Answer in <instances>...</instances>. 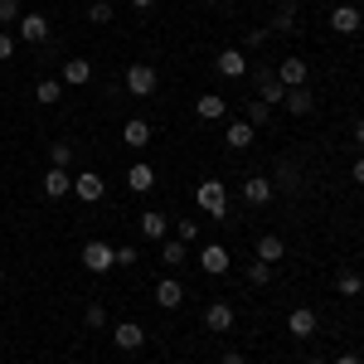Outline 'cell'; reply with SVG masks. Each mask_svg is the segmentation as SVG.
<instances>
[{
	"label": "cell",
	"mask_w": 364,
	"mask_h": 364,
	"mask_svg": "<svg viewBox=\"0 0 364 364\" xmlns=\"http://www.w3.org/2000/svg\"><path fill=\"white\" fill-rule=\"evenodd\" d=\"M195 209L209 214V219H224L228 214V185L224 180H204V185L195 190Z\"/></svg>",
	"instance_id": "6da1fadb"
},
{
	"label": "cell",
	"mask_w": 364,
	"mask_h": 364,
	"mask_svg": "<svg viewBox=\"0 0 364 364\" xmlns=\"http://www.w3.org/2000/svg\"><path fill=\"white\" fill-rule=\"evenodd\" d=\"M78 262H83L87 272H97V277H102V272H112V267H117V248H112V243H102V238H92V243H83Z\"/></svg>",
	"instance_id": "7a4b0ae2"
},
{
	"label": "cell",
	"mask_w": 364,
	"mask_h": 364,
	"mask_svg": "<svg viewBox=\"0 0 364 364\" xmlns=\"http://www.w3.org/2000/svg\"><path fill=\"white\" fill-rule=\"evenodd\" d=\"M252 87H257V102H267V107H277L282 97H287V83L277 78V68H257L252 73Z\"/></svg>",
	"instance_id": "3957f363"
},
{
	"label": "cell",
	"mask_w": 364,
	"mask_h": 364,
	"mask_svg": "<svg viewBox=\"0 0 364 364\" xmlns=\"http://www.w3.org/2000/svg\"><path fill=\"white\" fill-rule=\"evenodd\" d=\"M73 195L83 199V204H97V199L107 195V180H102L97 170H78V175H73Z\"/></svg>",
	"instance_id": "277c9868"
},
{
	"label": "cell",
	"mask_w": 364,
	"mask_h": 364,
	"mask_svg": "<svg viewBox=\"0 0 364 364\" xmlns=\"http://www.w3.org/2000/svg\"><path fill=\"white\" fill-rule=\"evenodd\" d=\"M15 39H20V44H44V39H49V20H44L39 10L20 15V25H15Z\"/></svg>",
	"instance_id": "5b68a950"
},
{
	"label": "cell",
	"mask_w": 364,
	"mask_h": 364,
	"mask_svg": "<svg viewBox=\"0 0 364 364\" xmlns=\"http://www.w3.org/2000/svg\"><path fill=\"white\" fill-rule=\"evenodd\" d=\"M156 83H161V78H156L151 63H132V68H127V92H132V97H151Z\"/></svg>",
	"instance_id": "8992f818"
},
{
	"label": "cell",
	"mask_w": 364,
	"mask_h": 364,
	"mask_svg": "<svg viewBox=\"0 0 364 364\" xmlns=\"http://www.w3.org/2000/svg\"><path fill=\"white\" fill-rule=\"evenodd\" d=\"M272 195H277V185H272V175H248V180H243V199H248L252 209H262V204H272Z\"/></svg>",
	"instance_id": "52a82bcc"
},
{
	"label": "cell",
	"mask_w": 364,
	"mask_h": 364,
	"mask_svg": "<svg viewBox=\"0 0 364 364\" xmlns=\"http://www.w3.org/2000/svg\"><path fill=\"white\" fill-rule=\"evenodd\" d=\"M233 321H238L233 301H209V311H204V326H209L214 336H228V331H233Z\"/></svg>",
	"instance_id": "ba28073f"
},
{
	"label": "cell",
	"mask_w": 364,
	"mask_h": 364,
	"mask_svg": "<svg viewBox=\"0 0 364 364\" xmlns=\"http://www.w3.org/2000/svg\"><path fill=\"white\" fill-rule=\"evenodd\" d=\"M136 233L146 238V243H166V233H170V219L161 214V209H146L136 219Z\"/></svg>",
	"instance_id": "9c48e42d"
},
{
	"label": "cell",
	"mask_w": 364,
	"mask_h": 364,
	"mask_svg": "<svg viewBox=\"0 0 364 364\" xmlns=\"http://www.w3.org/2000/svg\"><path fill=\"white\" fill-rule=\"evenodd\" d=\"M228 262H233V257H228L224 243H204V248H199V267H204L209 277H224V272H228Z\"/></svg>",
	"instance_id": "30bf717a"
},
{
	"label": "cell",
	"mask_w": 364,
	"mask_h": 364,
	"mask_svg": "<svg viewBox=\"0 0 364 364\" xmlns=\"http://www.w3.org/2000/svg\"><path fill=\"white\" fill-rule=\"evenodd\" d=\"M214 73H219V78H243V73H248V54H243V49H219Z\"/></svg>",
	"instance_id": "8fae6325"
},
{
	"label": "cell",
	"mask_w": 364,
	"mask_h": 364,
	"mask_svg": "<svg viewBox=\"0 0 364 364\" xmlns=\"http://www.w3.org/2000/svg\"><path fill=\"white\" fill-rule=\"evenodd\" d=\"M277 78H282L287 87H306V83H311V63H306V58H296V54L282 58V63H277Z\"/></svg>",
	"instance_id": "7c38bea8"
},
{
	"label": "cell",
	"mask_w": 364,
	"mask_h": 364,
	"mask_svg": "<svg viewBox=\"0 0 364 364\" xmlns=\"http://www.w3.org/2000/svg\"><path fill=\"white\" fill-rule=\"evenodd\" d=\"M112 340H117V350H122V355H132V350H141V345H146V331H141L136 321H117Z\"/></svg>",
	"instance_id": "4fadbf2b"
},
{
	"label": "cell",
	"mask_w": 364,
	"mask_h": 364,
	"mask_svg": "<svg viewBox=\"0 0 364 364\" xmlns=\"http://www.w3.org/2000/svg\"><path fill=\"white\" fill-rule=\"evenodd\" d=\"M58 83H63V87H83V83H92V63H87V58H68V63L58 68Z\"/></svg>",
	"instance_id": "5bb4252c"
},
{
	"label": "cell",
	"mask_w": 364,
	"mask_h": 364,
	"mask_svg": "<svg viewBox=\"0 0 364 364\" xmlns=\"http://www.w3.org/2000/svg\"><path fill=\"white\" fill-rule=\"evenodd\" d=\"M39 185H44V195H49V199L73 195V175H68V170H58V166H49V170H44V180H39Z\"/></svg>",
	"instance_id": "9a60e30c"
},
{
	"label": "cell",
	"mask_w": 364,
	"mask_h": 364,
	"mask_svg": "<svg viewBox=\"0 0 364 364\" xmlns=\"http://www.w3.org/2000/svg\"><path fill=\"white\" fill-rule=\"evenodd\" d=\"M316 326H321V321H316V311H311V306H296L291 316H287V331H291L296 340H311V336H316Z\"/></svg>",
	"instance_id": "2e32d148"
},
{
	"label": "cell",
	"mask_w": 364,
	"mask_h": 364,
	"mask_svg": "<svg viewBox=\"0 0 364 364\" xmlns=\"http://www.w3.org/2000/svg\"><path fill=\"white\" fill-rule=\"evenodd\" d=\"M195 112H199V122H224L228 117V97H219V92H204L195 102Z\"/></svg>",
	"instance_id": "e0dca14e"
},
{
	"label": "cell",
	"mask_w": 364,
	"mask_h": 364,
	"mask_svg": "<svg viewBox=\"0 0 364 364\" xmlns=\"http://www.w3.org/2000/svg\"><path fill=\"white\" fill-rule=\"evenodd\" d=\"M252 132H257V127H248L243 117H228V127H224V141L233 146V151H248V146H252Z\"/></svg>",
	"instance_id": "ac0fdd59"
},
{
	"label": "cell",
	"mask_w": 364,
	"mask_h": 364,
	"mask_svg": "<svg viewBox=\"0 0 364 364\" xmlns=\"http://www.w3.org/2000/svg\"><path fill=\"white\" fill-rule=\"evenodd\" d=\"M180 301H185V287H180L175 277H161V282H156V306H161V311H175Z\"/></svg>",
	"instance_id": "d6986e66"
},
{
	"label": "cell",
	"mask_w": 364,
	"mask_h": 364,
	"mask_svg": "<svg viewBox=\"0 0 364 364\" xmlns=\"http://www.w3.org/2000/svg\"><path fill=\"white\" fill-rule=\"evenodd\" d=\"M282 102H287V112H291V117H311V112H316L311 87H287V97H282Z\"/></svg>",
	"instance_id": "ffe728a7"
},
{
	"label": "cell",
	"mask_w": 364,
	"mask_h": 364,
	"mask_svg": "<svg viewBox=\"0 0 364 364\" xmlns=\"http://www.w3.org/2000/svg\"><path fill=\"white\" fill-rule=\"evenodd\" d=\"M127 190H136V195H146V190H156V166H146V161H136V166L127 170Z\"/></svg>",
	"instance_id": "44dd1931"
},
{
	"label": "cell",
	"mask_w": 364,
	"mask_h": 364,
	"mask_svg": "<svg viewBox=\"0 0 364 364\" xmlns=\"http://www.w3.org/2000/svg\"><path fill=\"white\" fill-rule=\"evenodd\" d=\"M360 25H364V20H360L355 5H336V10H331V29H336V34H355Z\"/></svg>",
	"instance_id": "7402d4cb"
},
{
	"label": "cell",
	"mask_w": 364,
	"mask_h": 364,
	"mask_svg": "<svg viewBox=\"0 0 364 364\" xmlns=\"http://www.w3.org/2000/svg\"><path fill=\"white\" fill-rule=\"evenodd\" d=\"M257 257H262V262H272V267H277L282 257H287V243H282L277 233H262V238H257Z\"/></svg>",
	"instance_id": "603a6c76"
},
{
	"label": "cell",
	"mask_w": 364,
	"mask_h": 364,
	"mask_svg": "<svg viewBox=\"0 0 364 364\" xmlns=\"http://www.w3.org/2000/svg\"><path fill=\"white\" fill-rule=\"evenodd\" d=\"M161 262H166V267H185V262H190V243L166 238V243H161Z\"/></svg>",
	"instance_id": "cb8c5ba5"
},
{
	"label": "cell",
	"mask_w": 364,
	"mask_h": 364,
	"mask_svg": "<svg viewBox=\"0 0 364 364\" xmlns=\"http://www.w3.org/2000/svg\"><path fill=\"white\" fill-rule=\"evenodd\" d=\"M122 141H127V146H151V122H141V117H132V122H127V127H122Z\"/></svg>",
	"instance_id": "d4e9b609"
},
{
	"label": "cell",
	"mask_w": 364,
	"mask_h": 364,
	"mask_svg": "<svg viewBox=\"0 0 364 364\" xmlns=\"http://www.w3.org/2000/svg\"><path fill=\"white\" fill-rule=\"evenodd\" d=\"M34 97H39L44 107H58V97H63V83H58V78H39V83H34Z\"/></svg>",
	"instance_id": "484cf974"
},
{
	"label": "cell",
	"mask_w": 364,
	"mask_h": 364,
	"mask_svg": "<svg viewBox=\"0 0 364 364\" xmlns=\"http://www.w3.org/2000/svg\"><path fill=\"white\" fill-rule=\"evenodd\" d=\"M336 291H340V296H350V301H355V296L364 291V277H360V272H340V277H336Z\"/></svg>",
	"instance_id": "4316f807"
},
{
	"label": "cell",
	"mask_w": 364,
	"mask_h": 364,
	"mask_svg": "<svg viewBox=\"0 0 364 364\" xmlns=\"http://www.w3.org/2000/svg\"><path fill=\"white\" fill-rule=\"evenodd\" d=\"M291 20H296V5H291V0H282V5H277V15H272V25H267V29H272V34H282V29H291Z\"/></svg>",
	"instance_id": "83f0119b"
},
{
	"label": "cell",
	"mask_w": 364,
	"mask_h": 364,
	"mask_svg": "<svg viewBox=\"0 0 364 364\" xmlns=\"http://www.w3.org/2000/svg\"><path fill=\"white\" fill-rule=\"evenodd\" d=\"M49 166H58V170L73 166V146H68V141H54V146H49Z\"/></svg>",
	"instance_id": "f1b7e54d"
},
{
	"label": "cell",
	"mask_w": 364,
	"mask_h": 364,
	"mask_svg": "<svg viewBox=\"0 0 364 364\" xmlns=\"http://www.w3.org/2000/svg\"><path fill=\"white\" fill-rule=\"evenodd\" d=\"M83 326H87V331H102V326H107V306H102V301H87Z\"/></svg>",
	"instance_id": "f546056e"
},
{
	"label": "cell",
	"mask_w": 364,
	"mask_h": 364,
	"mask_svg": "<svg viewBox=\"0 0 364 364\" xmlns=\"http://www.w3.org/2000/svg\"><path fill=\"white\" fill-rule=\"evenodd\" d=\"M20 15H25L20 0H0V29H15V25H20Z\"/></svg>",
	"instance_id": "4dcf8cb0"
},
{
	"label": "cell",
	"mask_w": 364,
	"mask_h": 364,
	"mask_svg": "<svg viewBox=\"0 0 364 364\" xmlns=\"http://www.w3.org/2000/svg\"><path fill=\"white\" fill-rule=\"evenodd\" d=\"M248 282H252V287H267V282H272V262H262V257L248 262Z\"/></svg>",
	"instance_id": "1f68e13d"
},
{
	"label": "cell",
	"mask_w": 364,
	"mask_h": 364,
	"mask_svg": "<svg viewBox=\"0 0 364 364\" xmlns=\"http://www.w3.org/2000/svg\"><path fill=\"white\" fill-rule=\"evenodd\" d=\"M243 122H248V127H267V122H272V107H267V102H248V117H243Z\"/></svg>",
	"instance_id": "d6a6232c"
},
{
	"label": "cell",
	"mask_w": 364,
	"mask_h": 364,
	"mask_svg": "<svg viewBox=\"0 0 364 364\" xmlns=\"http://www.w3.org/2000/svg\"><path fill=\"white\" fill-rule=\"evenodd\" d=\"M175 238L195 248V238H199V224H195V219H175Z\"/></svg>",
	"instance_id": "836d02e7"
},
{
	"label": "cell",
	"mask_w": 364,
	"mask_h": 364,
	"mask_svg": "<svg viewBox=\"0 0 364 364\" xmlns=\"http://www.w3.org/2000/svg\"><path fill=\"white\" fill-rule=\"evenodd\" d=\"M87 20H92V25H107V20H112V5H107V0H92V5H87Z\"/></svg>",
	"instance_id": "e575fe53"
},
{
	"label": "cell",
	"mask_w": 364,
	"mask_h": 364,
	"mask_svg": "<svg viewBox=\"0 0 364 364\" xmlns=\"http://www.w3.org/2000/svg\"><path fill=\"white\" fill-rule=\"evenodd\" d=\"M15 49H20V39H15L10 29H0V63H5V58H15Z\"/></svg>",
	"instance_id": "d590c367"
},
{
	"label": "cell",
	"mask_w": 364,
	"mask_h": 364,
	"mask_svg": "<svg viewBox=\"0 0 364 364\" xmlns=\"http://www.w3.org/2000/svg\"><path fill=\"white\" fill-rule=\"evenodd\" d=\"M132 262H136V248H132V243H122V248H117V267H132Z\"/></svg>",
	"instance_id": "8d00e7d4"
},
{
	"label": "cell",
	"mask_w": 364,
	"mask_h": 364,
	"mask_svg": "<svg viewBox=\"0 0 364 364\" xmlns=\"http://www.w3.org/2000/svg\"><path fill=\"white\" fill-rule=\"evenodd\" d=\"M267 34H272V29H248V39H243V44H248V49H257V44H267Z\"/></svg>",
	"instance_id": "74e56055"
},
{
	"label": "cell",
	"mask_w": 364,
	"mask_h": 364,
	"mask_svg": "<svg viewBox=\"0 0 364 364\" xmlns=\"http://www.w3.org/2000/svg\"><path fill=\"white\" fill-rule=\"evenodd\" d=\"M350 180H355V185H364V156L355 161V166H350Z\"/></svg>",
	"instance_id": "f35d334b"
},
{
	"label": "cell",
	"mask_w": 364,
	"mask_h": 364,
	"mask_svg": "<svg viewBox=\"0 0 364 364\" xmlns=\"http://www.w3.org/2000/svg\"><path fill=\"white\" fill-rule=\"evenodd\" d=\"M331 364H364V360H360V355H355V350H350V355H336V360H331Z\"/></svg>",
	"instance_id": "ab89813d"
},
{
	"label": "cell",
	"mask_w": 364,
	"mask_h": 364,
	"mask_svg": "<svg viewBox=\"0 0 364 364\" xmlns=\"http://www.w3.org/2000/svg\"><path fill=\"white\" fill-rule=\"evenodd\" d=\"M350 136H355V146H364V117L355 122V132H350Z\"/></svg>",
	"instance_id": "60d3db41"
},
{
	"label": "cell",
	"mask_w": 364,
	"mask_h": 364,
	"mask_svg": "<svg viewBox=\"0 0 364 364\" xmlns=\"http://www.w3.org/2000/svg\"><path fill=\"white\" fill-rule=\"evenodd\" d=\"M224 364H243V355H238V350H228V355H224Z\"/></svg>",
	"instance_id": "b9f144b4"
},
{
	"label": "cell",
	"mask_w": 364,
	"mask_h": 364,
	"mask_svg": "<svg viewBox=\"0 0 364 364\" xmlns=\"http://www.w3.org/2000/svg\"><path fill=\"white\" fill-rule=\"evenodd\" d=\"M132 5H136V10H151V5H156V0H132Z\"/></svg>",
	"instance_id": "7bdbcfd3"
},
{
	"label": "cell",
	"mask_w": 364,
	"mask_h": 364,
	"mask_svg": "<svg viewBox=\"0 0 364 364\" xmlns=\"http://www.w3.org/2000/svg\"><path fill=\"white\" fill-rule=\"evenodd\" d=\"M306 364H331V360H321V355H311V360Z\"/></svg>",
	"instance_id": "ee69618b"
},
{
	"label": "cell",
	"mask_w": 364,
	"mask_h": 364,
	"mask_svg": "<svg viewBox=\"0 0 364 364\" xmlns=\"http://www.w3.org/2000/svg\"><path fill=\"white\" fill-rule=\"evenodd\" d=\"M0 282H5V267H0Z\"/></svg>",
	"instance_id": "f6af8a7d"
},
{
	"label": "cell",
	"mask_w": 364,
	"mask_h": 364,
	"mask_svg": "<svg viewBox=\"0 0 364 364\" xmlns=\"http://www.w3.org/2000/svg\"><path fill=\"white\" fill-rule=\"evenodd\" d=\"M219 5H233V0H219Z\"/></svg>",
	"instance_id": "bcb514c9"
}]
</instances>
